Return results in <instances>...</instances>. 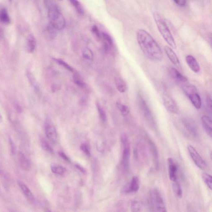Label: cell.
I'll return each instance as SVG.
<instances>
[{"label": "cell", "instance_id": "1", "mask_svg": "<svg viewBox=\"0 0 212 212\" xmlns=\"http://www.w3.org/2000/svg\"><path fill=\"white\" fill-rule=\"evenodd\" d=\"M138 43L143 54L148 59L159 61L163 57L160 47L152 36L145 30L140 29L136 34Z\"/></svg>", "mask_w": 212, "mask_h": 212}, {"label": "cell", "instance_id": "2", "mask_svg": "<svg viewBox=\"0 0 212 212\" xmlns=\"http://www.w3.org/2000/svg\"><path fill=\"white\" fill-rule=\"evenodd\" d=\"M153 16L159 31L164 39L170 46L176 49L177 46L174 38L164 20L157 13L154 14Z\"/></svg>", "mask_w": 212, "mask_h": 212}, {"label": "cell", "instance_id": "3", "mask_svg": "<svg viewBox=\"0 0 212 212\" xmlns=\"http://www.w3.org/2000/svg\"><path fill=\"white\" fill-rule=\"evenodd\" d=\"M123 151L121 166L123 169L127 172L129 168V160L130 156V147L128 137L126 134L123 133L121 137Z\"/></svg>", "mask_w": 212, "mask_h": 212}, {"label": "cell", "instance_id": "4", "mask_svg": "<svg viewBox=\"0 0 212 212\" xmlns=\"http://www.w3.org/2000/svg\"><path fill=\"white\" fill-rule=\"evenodd\" d=\"M149 199L151 205L157 212H167L163 198L158 191H152L150 193Z\"/></svg>", "mask_w": 212, "mask_h": 212}, {"label": "cell", "instance_id": "5", "mask_svg": "<svg viewBox=\"0 0 212 212\" xmlns=\"http://www.w3.org/2000/svg\"><path fill=\"white\" fill-rule=\"evenodd\" d=\"M138 102L141 112L147 122L150 126H154L155 121L151 110L149 108L146 101L141 95L138 97Z\"/></svg>", "mask_w": 212, "mask_h": 212}, {"label": "cell", "instance_id": "6", "mask_svg": "<svg viewBox=\"0 0 212 212\" xmlns=\"http://www.w3.org/2000/svg\"><path fill=\"white\" fill-rule=\"evenodd\" d=\"M188 153L196 165L201 169H204L207 167V164L201 157L196 150L191 145H188Z\"/></svg>", "mask_w": 212, "mask_h": 212}, {"label": "cell", "instance_id": "7", "mask_svg": "<svg viewBox=\"0 0 212 212\" xmlns=\"http://www.w3.org/2000/svg\"><path fill=\"white\" fill-rule=\"evenodd\" d=\"M44 129L47 137L51 142L56 143L57 140V135L54 124L49 119L46 120L44 123Z\"/></svg>", "mask_w": 212, "mask_h": 212}, {"label": "cell", "instance_id": "8", "mask_svg": "<svg viewBox=\"0 0 212 212\" xmlns=\"http://www.w3.org/2000/svg\"><path fill=\"white\" fill-rule=\"evenodd\" d=\"M183 125L186 130L193 137H196L198 134L196 125L195 122L189 118H183L182 120Z\"/></svg>", "mask_w": 212, "mask_h": 212}, {"label": "cell", "instance_id": "9", "mask_svg": "<svg viewBox=\"0 0 212 212\" xmlns=\"http://www.w3.org/2000/svg\"><path fill=\"white\" fill-rule=\"evenodd\" d=\"M140 188L139 179L137 176L133 177L129 184L125 186L122 189L123 193H136Z\"/></svg>", "mask_w": 212, "mask_h": 212}, {"label": "cell", "instance_id": "10", "mask_svg": "<svg viewBox=\"0 0 212 212\" xmlns=\"http://www.w3.org/2000/svg\"><path fill=\"white\" fill-rule=\"evenodd\" d=\"M164 105L167 110L173 114H177L178 112V106L173 99L167 95H164L163 97Z\"/></svg>", "mask_w": 212, "mask_h": 212}, {"label": "cell", "instance_id": "11", "mask_svg": "<svg viewBox=\"0 0 212 212\" xmlns=\"http://www.w3.org/2000/svg\"><path fill=\"white\" fill-rule=\"evenodd\" d=\"M169 175L171 181L174 182H177V167L173 159L169 158L167 160Z\"/></svg>", "mask_w": 212, "mask_h": 212}, {"label": "cell", "instance_id": "12", "mask_svg": "<svg viewBox=\"0 0 212 212\" xmlns=\"http://www.w3.org/2000/svg\"><path fill=\"white\" fill-rule=\"evenodd\" d=\"M186 61L191 70L195 73H199L200 71V67L198 62L192 55H188L186 56Z\"/></svg>", "mask_w": 212, "mask_h": 212}, {"label": "cell", "instance_id": "13", "mask_svg": "<svg viewBox=\"0 0 212 212\" xmlns=\"http://www.w3.org/2000/svg\"><path fill=\"white\" fill-rule=\"evenodd\" d=\"M50 23L53 25L57 30H61L65 26V19L61 13L55 17V18H53L50 21Z\"/></svg>", "mask_w": 212, "mask_h": 212}, {"label": "cell", "instance_id": "14", "mask_svg": "<svg viewBox=\"0 0 212 212\" xmlns=\"http://www.w3.org/2000/svg\"><path fill=\"white\" fill-rule=\"evenodd\" d=\"M164 49L165 52L166 54H167L170 61L176 66H180V63L179 59H178L177 54L172 50V48L167 46H166L165 47Z\"/></svg>", "mask_w": 212, "mask_h": 212}, {"label": "cell", "instance_id": "15", "mask_svg": "<svg viewBox=\"0 0 212 212\" xmlns=\"http://www.w3.org/2000/svg\"><path fill=\"white\" fill-rule=\"evenodd\" d=\"M201 123L205 131L210 137L212 134V122L211 119L208 116H203L201 118Z\"/></svg>", "mask_w": 212, "mask_h": 212}, {"label": "cell", "instance_id": "16", "mask_svg": "<svg viewBox=\"0 0 212 212\" xmlns=\"http://www.w3.org/2000/svg\"><path fill=\"white\" fill-rule=\"evenodd\" d=\"M169 74L171 77L174 80L182 83H186L188 81L187 77L181 74L178 70L174 68L169 69Z\"/></svg>", "mask_w": 212, "mask_h": 212}, {"label": "cell", "instance_id": "17", "mask_svg": "<svg viewBox=\"0 0 212 212\" xmlns=\"http://www.w3.org/2000/svg\"><path fill=\"white\" fill-rule=\"evenodd\" d=\"M18 183L22 192L24 193L26 197L28 198V199H29L31 201H34V196H33V193L28 186L24 182L20 180L18 181Z\"/></svg>", "mask_w": 212, "mask_h": 212}, {"label": "cell", "instance_id": "18", "mask_svg": "<svg viewBox=\"0 0 212 212\" xmlns=\"http://www.w3.org/2000/svg\"><path fill=\"white\" fill-rule=\"evenodd\" d=\"M188 97L191 100L192 104L196 109L201 108V100L200 96L198 95V93L197 92L193 93L188 95Z\"/></svg>", "mask_w": 212, "mask_h": 212}, {"label": "cell", "instance_id": "19", "mask_svg": "<svg viewBox=\"0 0 212 212\" xmlns=\"http://www.w3.org/2000/svg\"><path fill=\"white\" fill-rule=\"evenodd\" d=\"M36 46V41L34 36L29 34L27 39V49L29 53H33Z\"/></svg>", "mask_w": 212, "mask_h": 212}, {"label": "cell", "instance_id": "20", "mask_svg": "<svg viewBox=\"0 0 212 212\" xmlns=\"http://www.w3.org/2000/svg\"><path fill=\"white\" fill-rule=\"evenodd\" d=\"M149 144L150 150L152 156L153 157L154 162L155 164L157 167H158L159 165V155L158 151L155 144L152 141H149Z\"/></svg>", "mask_w": 212, "mask_h": 212}, {"label": "cell", "instance_id": "21", "mask_svg": "<svg viewBox=\"0 0 212 212\" xmlns=\"http://www.w3.org/2000/svg\"><path fill=\"white\" fill-rule=\"evenodd\" d=\"M18 159L21 168L24 169H27L30 167V163L29 160L26 158L24 154L22 152H20L18 155Z\"/></svg>", "mask_w": 212, "mask_h": 212}, {"label": "cell", "instance_id": "22", "mask_svg": "<svg viewBox=\"0 0 212 212\" xmlns=\"http://www.w3.org/2000/svg\"><path fill=\"white\" fill-rule=\"evenodd\" d=\"M0 21L6 25L10 23V18L8 11L5 8H2L0 10Z\"/></svg>", "mask_w": 212, "mask_h": 212}, {"label": "cell", "instance_id": "23", "mask_svg": "<svg viewBox=\"0 0 212 212\" xmlns=\"http://www.w3.org/2000/svg\"><path fill=\"white\" fill-rule=\"evenodd\" d=\"M115 84L116 88L120 92H125L126 90V83L121 78L116 77L115 79Z\"/></svg>", "mask_w": 212, "mask_h": 212}, {"label": "cell", "instance_id": "24", "mask_svg": "<svg viewBox=\"0 0 212 212\" xmlns=\"http://www.w3.org/2000/svg\"><path fill=\"white\" fill-rule=\"evenodd\" d=\"M40 143L44 151H47L49 153H53L54 151H53L52 148L45 138H41Z\"/></svg>", "mask_w": 212, "mask_h": 212}, {"label": "cell", "instance_id": "25", "mask_svg": "<svg viewBox=\"0 0 212 212\" xmlns=\"http://www.w3.org/2000/svg\"><path fill=\"white\" fill-rule=\"evenodd\" d=\"M141 208V204L139 201L133 200L131 201V209L132 212H139Z\"/></svg>", "mask_w": 212, "mask_h": 212}, {"label": "cell", "instance_id": "26", "mask_svg": "<svg viewBox=\"0 0 212 212\" xmlns=\"http://www.w3.org/2000/svg\"><path fill=\"white\" fill-rule=\"evenodd\" d=\"M202 178L205 183L207 187L210 189L212 190V177L208 174L204 173L202 175Z\"/></svg>", "mask_w": 212, "mask_h": 212}, {"label": "cell", "instance_id": "27", "mask_svg": "<svg viewBox=\"0 0 212 212\" xmlns=\"http://www.w3.org/2000/svg\"><path fill=\"white\" fill-rule=\"evenodd\" d=\"M70 2L72 4V5L75 7L77 11L79 14L82 15L84 14V10L79 1H76V0H72V1H70Z\"/></svg>", "mask_w": 212, "mask_h": 212}, {"label": "cell", "instance_id": "28", "mask_svg": "<svg viewBox=\"0 0 212 212\" xmlns=\"http://www.w3.org/2000/svg\"><path fill=\"white\" fill-rule=\"evenodd\" d=\"M173 188L174 191L177 196L179 198H182L183 193L180 185L177 182H175L173 184Z\"/></svg>", "mask_w": 212, "mask_h": 212}, {"label": "cell", "instance_id": "29", "mask_svg": "<svg viewBox=\"0 0 212 212\" xmlns=\"http://www.w3.org/2000/svg\"><path fill=\"white\" fill-rule=\"evenodd\" d=\"M83 57L85 59L88 60H92L93 59V55L91 49L88 48H84L83 52Z\"/></svg>", "mask_w": 212, "mask_h": 212}, {"label": "cell", "instance_id": "30", "mask_svg": "<svg viewBox=\"0 0 212 212\" xmlns=\"http://www.w3.org/2000/svg\"><path fill=\"white\" fill-rule=\"evenodd\" d=\"M52 172L56 174L62 175L64 174L66 169L64 167L61 166H54L51 167Z\"/></svg>", "mask_w": 212, "mask_h": 212}, {"label": "cell", "instance_id": "31", "mask_svg": "<svg viewBox=\"0 0 212 212\" xmlns=\"http://www.w3.org/2000/svg\"><path fill=\"white\" fill-rule=\"evenodd\" d=\"M47 29L48 34L51 38H54L56 36L57 30L56 29L55 27L51 23H49Z\"/></svg>", "mask_w": 212, "mask_h": 212}, {"label": "cell", "instance_id": "32", "mask_svg": "<svg viewBox=\"0 0 212 212\" xmlns=\"http://www.w3.org/2000/svg\"><path fill=\"white\" fill-rule=\"evenodd\" d=\"M54 59L58 64L64 67L65 68V69H66L67 70H69V71L72 72L74 71V69H73L70 65H69V64H67L64 61L60 59Z\"/></svg>", "mask_w": 212, "mask_h": 212}, {"label": "cell", "instance_id": "33", "mask_svg": "<svg viewBox=\"0 0 212 212\" xmlns=\"http://www.w3.org/2000/svg\"><path fill=\"white\" fill-rule=\"evenodd\" d=\"M116 105L123 115L124 116H126L128 115L129 112V110L127 106L120 102L116 103Z\"/></svg>", "mask_w": 212, "mask_h": 212}, {"label": "cell", "instance_id": "34", "mask_svg": "<svg viewBox=\"0 0 212 212\" xmlns=\"http://www.w3.org/2000/svg\"><path fill=\"white\" fill-rule=\"evenodd\" d=\"M183 90L187 96L193 93L197 92L196 88L193 85H187L184 87Z\"/></svg>", "mask_w": 212, "mask_h": 212}, {"label": "cell", "instance_id": "35", "mask_svg": "<svg viewBox=\"0 0 212 212\" xmlns=\"http://www.w3.org/2000/svg\"><path fill=\"white\" fill-rule=\"evenodd\" d=\"M74 83L76 84L78 86L82 88H86L87 85L85 83L83 82L82 80H80L79 75L77 74H75L74 76Z\"/></svg>", "mask_w": 212, "mask_h": 212}, {"label": "cell", "instance_id": "36", "mask_svg": "<svg viewBox=\"0 0 212 212\" xmlns=\"http://www.w3.org/2000/svg\"><path fill=\"white\" fill-rule=\"evenodd\" d=\"M97 107L100 119L103 122H105L106 121V116L105 111L103 110L98 103L97 104Z\"/></svg>", "mask_w": 212, "mask_h": 212}, {"label": "cell", "instance_id": "37", "mask_svg": "<svg viewBox=\"0 0 212 212\" xmlns=\"http://www.w3.org/2000/svg\"><path fill=\"white\" fill-rule=\"evenodd\" d=\"M28 76L29 81L30 82L31 84L33 85L34 89H35L36 91L39 92V86H38V84H37L36 82L35 79H34V77H33V75L30 74V73H28Z\"/></svg>", "mask_w": 212, "mask_h": 212}, {"label": "cell", "instance_id": "38", "mask_svg": "<svg viewBox=\"0 0 212 212\" xmlns=\"http://www.w3.org/2000/svg\"><path fill=\"white\" fill-rule=\"evenodd\" d=\"M9 143L11 148V152L12 155L15 156L16 152V147L14 141L11 138L9 139Z\"/></svg>", "mask_w": 212, "mask_h": 212}, {"label": "cell", "instance_id": "39", "mask_svg": "<svg viewBox=\"0 0 212 212\" xmlns=\"http://www.w3.org/2000/svg\"><path fill=\"white\" fill-rule=\"evenodd\" d=\"M103 38L105 39V42L108 44L109 45L112 46L113 44V42L111 37L107 33H103L101 34Z\"/></svg>", "mask_w": 212, "mask_h": 212}, {"label": "cell", "instance_id": "40", "mask_svg": "<svg viewBox=\"0 0 212 212\" xmlns=\"http://www.w3.org/2000/svg\"><path fill=\"white\" fill-rule=\"evenodd\" d=\"M80 149L82 150L85 154V155L88 157H90L91 156V153H90V150L88 147V146H87L86 144H83L81 146H80Z\"/></svg>", "mask_w": 212, "mask_h": 212}, {"label": "cell", "instance_id": "41", "mask_svg": "<svg viewBox=\"0 0 212 212\" xmlns=\"http://www.w3.org/2000/svg\"><path fill=\"white\" fill-rule=\"evenodd\" d=\"M206 104L207 107L208 109V110L210 111L211 112L212 111V100L211 97L209 95H208L206 97Z\"/></svg>", "mask_w": 212, "mask_h": 212}, {"label": "cell", "instance_id": "42", "mask_svg": "<svg viewBox=\"0 0 212 212\" xmlns=\"http://www.w3.org/2000/svg\"><path fill=\"white\" fill-rule=\"evenodd\" d=\"M92 33H94L98 38H100L101 37V34H100V30L97 28V27L96 25H94L92 26Z\"/></svg>", "mask_w": 212, "mask_h": 212}, {"label": "cell", "instance_id": "43", "mask_svg": "<svg viewBox=\"0 0 212 212\" xmlns=\"http://www.w3.org/2000/svg\"><path fill=\"white\" fill-rule=\"evenodd\" d=\"M59 155L62 158H63L64 160H65V161H66L68 162H70V159L69 158V157H68L64 152H62V151H60V152H59Z\"/></svg>", "mask_w": 212, "mask_h": 212}, {"label": "cell", "instance_id": "44", "mask_svg": "<svg viewBox=\"0 0 212 212\" xmlns=\"http://www.w3.org/2000/svg\"><path fill=\"white\" fill-rule=\"evenodd\" d=\"M174 2L178 6L184 7L187 4V2L185 1H174Z\"/></svg>", "mask_w": 212, "mask_h": 212}, {"label": "cell", "instance_id": "45", "mask_svg": "<svg viewBox=\"0 0 212 212\" xmlns=\"http://www.w3.org/2000/svg\"><path fill=\"white\" fill-rule=\"evenodd\" d=\"M109 44L106 42H104L103 44L102 49L104 52L105 53L107 52L109 50Z\"/></svg>", "mask_w": 212, "mask_h": 212}, {"label": "cell", "instance_id": "46", "mask_svg": "<svg viewBox=\"0 0 212 212\" xmlns=\"http://www.w3.org/2000/svg\"><path fill=\"white\" fill-rule=\"evenodd\" d=\"M75 167H76L78 169H79V170H80L81 172H83V173H85V172H86V171H85V169H84L83 167H82L81 166H80V165H79V164L75 165Z\"/></svg>", "mask_w": 212, "mask_h": 212}, {"label": "cell", "instance_id": "47", "mask_svg": "<svg viewBox=\"0 0 212 212\" xmlns=\"http://www.w3.org/2000/svg\"><path fill=\"white\" fill-rule=\"evenodd\" d=\"M16 108L17 110H18V112H20V111H21V109L20 106L18 105H16Z\"/></svg>", "mask_w": 212, "mask_h": 212}, {"label": "cell", "instance_id": "48", "mask_svg": "<svg viewBox=\"0 0 212 212\" xmlns=\"http://www.w3.org/2000/svg\"><path fill=\"white\" fill-rule=\"evenodd\" d=\"M2 116H1V114H0V122H2Z\"/></svg>", "mask_w": 212, "mask_h": 212}, {"label": "cell", "instance_id": "49", "mask_svg": "<svg viewBox=\"0 0 212 212\" xmlns=\"http://www.w3.org/2000/svg\"><path fill=\"white\" fill-rule=\"evenodd\" d=\"M11 212H15V211H11Z\"/></svg>", "mask_w": 212, "mask_h": 212}, {"label": "cell", "instance_id": "50", "mask_svg": "<svg viewBox=\"0 0 212 212\" xmlns=\"http://www.w3.org/2000/svg\"></svg>", "mask_w": 212, "mask_h": 212}, {"label": "cell", "instance_id": "51", "mask_svg": "<svg viewBox=\"0 0 212 212\" xmlns=\"http://www.w3.org/2000/svg\"></svg>", "mask_w": 212, "mask_h": 212}]
</instances>
